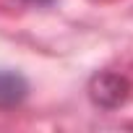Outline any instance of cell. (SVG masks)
Masks as SVG:
<instances>
[{
  "label": "cell",
  "instance_id": "3957f363",
  "mask_svg": "<svg viewBox=\"0 0 133 133\" xmlns=\"http://www.w3.org/2000/svg\"><path fill=\"white\" fill-rule=\"evenodd\" d=\"M26 3H34V5H47L50 0H26Z\"/></svg>",
  "mask_w": 133,
  "mask_h": 133
},
{
  "label": "cell",
  "instance_id": "6da1fadb",
  "mask_svg": "<svg viewBox=\"0 0 133 133\" xmlns=\"http://www.w3.org/2000/svg\"><path fill=\"white\" fill-rule=\"evenodd\" d=\"M128 97V84L125 78L115 76V73H102L91 78V99L102 107H117L123 104Z\"/></svg>",
  "mask_w": 133,
  "mask_h": 133
},
{
  "label": "cell",
  "instance_id": "7a4b0ae2",
  "mask_svg": "<svg viewBox=\"0 0 133 133\" xmlns=\"http://www.w3.org/2000/svg\"><path fill=\"white\" fill-rule=\"evenodd\" d=\"M29 91V84L21 73L16 71H0V104L3 107H11V104H18Z\"/></svg>",
  "mask_w": 133,
  "mask_h": 133
}]
</instances>
